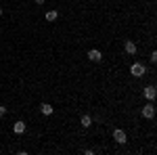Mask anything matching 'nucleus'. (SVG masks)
<instances>
[{
	"mask_svg": "<svg viewBox=\"0 0 157 155\" xmlns=\"http://www.w3.org/2000/svg\"><path fill=\"white\" fill-rule=\"evenodd\" d=\"M130 73H132L134 78H143V76L147 73V69H145V65H143V63H134L132 67H130Z\"/></svg>",
	"mask_w": 157,
	"mask_h": 155,
	"instance_id": "nucleus-1",
	"label": "nucleus"
},
{
	"mask_svg": "<svg viewBox=\"0 0 157 155\" xmlns=\"http://www.w3.org/2000/svg\"><path fill=\"white\" fill-rule=\"evenodd\" d=\"M113 141H115L117 145H124L126 141H128V136H126V132L121 130V128H117V130L113 132Z\"/></svg>",
	"mask_w": 157,
	"mask_h": 155,
	"instance_id": "nucleus-2",
	"label": "nucleus"
},
{
	"mask_svg": "<svg viewBox=\"0 0 157 155\" xmlns=\"http://www.w3.org/2000/svg\"><path fill=\"white\" fill-rule=\"evenodd\" d=\"M143 118L145 119H153L155 118V107H153V103H149V105L143 107Z\"/></svg>",
	"mask_w": 157,
	"mask_h": 155,
	"instance_id": "nucleus-3",
	"label": "nucleus"
},
{
	"mask_svg": "<svg viewBox=\"0 0 157 155\" xmlns=\"http://www.w3.org/2000/svg\"><path fill=\"white\" fill-rule=\"evenodd\" d=\"M88 59H90V61H94V63H98V61L103 59V55H101V50L92 48V50H88Z\"/></svg>",
	"mask_w": 157,
	"mask_h": 155,
	"instance_id": "nucleus-4",
	"label": "nucleus"
},
{
	"mask_svg": "<svg viewBox=\"0 0 157 155\" xmlns=\"http://www.w3.org/2000/svg\"><path fill=\"white\" fill-rule=\"evenodd\" d=\"M145 96L149 99V101H155V96H157V90H155V86L151 84V86H147L145 88Z\"/></svg>",
	"mask_w": 157,
	"mask_h": 155,
	"instance_id": "nucleus-5",
	"label": "nucleus"
},
{
	"mask_svg": "<svg viewBox=\"0 0 157 155\" xmlns=\"http://www.w3.org/2000/svg\"><path fill=\"white\" fill-rule=\"evenodd\" d=\"M124 50H126L128 55H134V52H136V44H134L132 40H126V42H124Z\"/></svg>",
	"mask_w": 157,
	"mask_h": 155,
	"instance_id": "nucleus-6",
	"label": "nucleus"
},
{
	"mask_svg": "<svg viewBox=\"0 0 157 155\" xmlns=\"http://www.w3.org/2000/svg\"><path fill=\"white\" fill-rule=\"evenodd\" d=\"M13 130H15V134H23L25 132V122H15Z\"/></svg>",
	"mask_w": 157,
	"mask_h": 155,
	"instance_id": "nucleus-7",
	"label": "nucleus"
},
{
	"mask_svg": "<svg viewBox=\"0 0 157 155\" xmlns=\"http://www.w3.org/2000/svg\"><path fill=\"white\" fill-rule=\"evenodd\" d=\"M80 124H82V128H90V126H92V118H90V115H82Z\"/></svg>",
	"mask_w": 157,
	"mask_h": 155,
	"instance_id": "nucleus-8",
	"label": "nucleus"
},
{
	"mask_svg": "<svg viewBox=\"0 0 157 155\" xmlns=\"http://www.w3.org/2000/svg\"><path fill=\"white\" fill-rule=\"evenodd\" d=\"M57 17H59V13H57V11H48V13H46V21H50V23L57 21Z\"/></svg>",
	"mask_w": 157,
	"mask_h": 155,
	"instance_id": "nucleus-9",
	"label": "nucleus"
},
{
	"mask_svg": "<svg viewBox=\"0 0 157 155\" xmlns=\"http://www.w3.org/2000/svg\"><path fill=\"white\" fill-rule=\"evenodd\" d=\"M40 111H42V115H50V113H52V107H50V105H42Z\"/></svg>",
	"mask_w": 157,
	"mask_h": 155,
	"instance_id": "nucleus-10",
	"label": "nucleus"
},
{
	"mask_svg": "<svg viewBox=\"0 0 157 155\" xmlns=\"http://www.w3.org/2000/svg\"><path fill=\"white\" fill-rule=\"evenodd\" d=\"M149 59H151V63H157V52H155V50L151 52V57H149Z\"/></svg>",
	"mask_w": 157,
	"mask_h": 155,
	"instance_id": "nucleus-11",
	"label": "nucleus"
},
{
	"mask_svg": "<svg viewBox=\"0 0 157 155\" xmlns=\"http://www.w3.org/2000/svg\"><path fill=\"white\" fill-rule=\"evenodd\" d=\"M4 113H6V107H4V105H0V118H4Z\"/></svg>",
	"mask_w": 157,
	"mask_h": 155,
	"instance_id": "nucleus-12",
	"label": "nucleus"
},
{
	"mask_svg": "<svg viewBox=\"0 0 157 155\" xmlns=\"http://www.w3.org/2000/svg\"><path fill=\"white\" fill-rule=\"evenodd\" d=\"M36 4H44V0H36Z\"/></svg>",
	"mask_w": 157,
	"mask_h": 155,
	"instance_id": "nucleus-13",
	"label": "nucleus"
},
{
	"mask_svg": "<svg viewBox=\"0 0 157 155\" xmlns=\"http://www.w3.org/2000/svg\"><path fill=\"white\" fill-rule=\"evenodd\" d=\"M0 15H2V9H0Z\"/></svg>",
	"mask_w": 157,
	"mask_h": 155,
	"instance_id": "nucleus-14",
	"label": "nucleus"
}]
</instances>
